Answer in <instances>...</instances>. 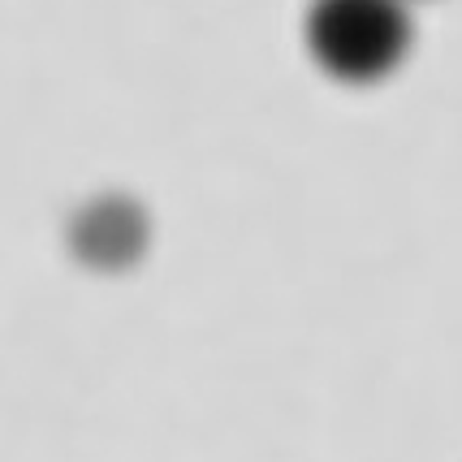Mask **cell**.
<instances>
[{"instance_id":"1","label":"cell","mask_w":462,"mask_h":462,"mask_svg":"<svg viewBox=\"0 0 462 462\" xmlns=\"http://www.w3.org/2000/svg\"><path fill=\"white\" fill-rule=\"evenodd\" d=\"M307 48L328 79L363 87L402 65L411 48V18L381 0H333L311 9Z\"/></svg>"},{"instance_id":"2","label":"cell","mask_w":462,"mask_h":462,"mask_svg":"<svg viewBox=\"0 0 462 462\" xmlns=\"http://www.w3.org/2000/svg\"><path fill=\"white\" fill-rule=\"evenodd\" d=\"M69 246L87 268L117 273L147 251V212L125 195H100L69 225Z\"/></svg>"}]
</instances>
